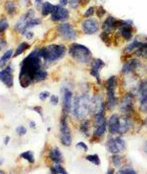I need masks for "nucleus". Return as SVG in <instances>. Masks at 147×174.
I'll return each mask as SVG.
<instances>
[{
    "label": "nucleus",
    "instance_id": "9",
    "mask_svg": "<svg viewBox=\"0 0 147 174\" xmlns=\"http://www.w3.org/2000/svg\"><path fill=\"white\" fill-rule=\"evenodd\" d=\"M81 29L84 34L92 35L97 33L100 30V23L95 18H88V19H84L81 23Z\"/></svg>",
    "mask_w": 147,
    "mask_h": 174
},
{
    "label": "nucleus",
    "instance_id": "24",
    "mask_svg": "<svg viewBox=\"0 0 147 174\" xmlns=\"http://www.w3.org/2000/svg\"><path fill=\"white\" fill-rule=\"evenodd\" d=\"M90 128H91V121L88 118H84L81 121L80 124V132L86 137H88L90 134Z\"/></svg>",
    "mask_w": 147,
    "mask_h": 174
},
{
    "label": "nucleus",
    "instance_id": "31",
    "mask_svg": "<svg viewBox=\"0 0 147 174\" xmlns=\"http://www.w3.org/2000/svg\"><path fill=\"white\" fill-rule=\"evenodd\" d=\"M29 48H30V44L27 43V42H22V43H20L19 45H18V47L16 48V51H15V53H14L13 57L16 58L18 56H20V55H22L23 53L26 51V50H27Z\"/></svg>",
    "mask_w": 147,
    "mask_h": 174
},
{
    "label": "nucleus",
    "instance_id": "34",
    "mask_svg": "<svg viewBox=\"0 0 147 174\" xmlns=\"http://www.w3.org/2000/svg\"><path fill=\"white\" fill-rule=\"evenodd\" d=\"M50 174H68L67 171L61 165V163H54L50 168Z\"/></svg>",
    "mask_w": 147,
    "mask_h": 174
},
{
    "label": "nucleus",
    "instance_id": "20",
    "mask_svg": "<svg viewBox=\"0 0 147 174\" xmlns=\"http://www.w3.org/2000/svg\"><path fill=\"white\" fill-rule=\"evenodd\" d=\"M132 127V114L130 116H124L120 120V134L124 135L127 133Z\"/></svg>",
    "mask_w": 147,
    "mask_h": 174
},
{
    "label": "nucleus",
    "instance_id": "26",
    "mask_svg": "<svg viewBox=\"0 0 147 174\" xmlns=\"http://www.w3.org/2000/svg\"><path fill=\"white\" fill-rule=\"evenodd\" d=\"M55 6L50 2H43V4L40 7V12H41V16L42 17H47L48 15H51L52 12L54 11Z\"/></svg>",
    "mask_w": 147,
    "mask_h": 174
},
{
    "label": "nucleus",
    "instance_id": "8",
    "mask_svg": "<svg viewBox=\"0 0 147 174\" xmlns=\"http://www.w3.org/2000/svg\"><path fill=\"white\" fill-rule=\"evenodd\" d=\"M106 149L112 155H120L126 150V141L121 136L109 137L106 141Z\"/></svg>",
    "mask_w": 147,
    "mask_h": 174
},
{
    "label": "nucleus",
    "instance_id": "50",
    "mask_svg": "<svg viewBox=\"0 0 147 174\" xmlns=\"http://www.w3.org/2000/svg\"><path fill=\"white\" fill-rule=\"evenodd\" d=\"M33 110L35 112V113H38L39 116L41 117V118H43V112H42V108H41L40 106H35L33 108Z\"/></svg>",
    "mask_w": 147,
    "mask_h": 174
},
{
    "label": "nucleus",
    "instance_id": "41",
    "mask_svg": "<svg viewBox=\"0 0 147 174\" xmlns=\"http://www.w3.org/2000/svg\"><path fill=\"white\" fill-rule=\"evenodd\" d=\"M68 2L69 6L74 9V10H76V9H77L81 5L84 4V0H68Z\"/></svg>",
    "mask_w": 147,
    "mask_h": 174
},
{
    "label": "nucleus",
    "instance_id": "15",
    "mask_svg": "<svg viewBox=\"0 0 147 174\" xmlns=\"http://www.w3.org/2000/svg\"><path fill=\"white\" fill-rule=\"evenodd\" d=\"M120 120L121 117L118 113H113L107 120V129L111 136L120 134Z\"/></svg>",
    "mask_w": 147,
    "mask_h": 174
},
{
    "label": "nucleus",
    "instance_id": "53",
    "mask_svg": "<svg viewBox=\"0 0 147 174\" xmlns=\"http://www.w3.org/2000/svg\"><path fill=\"white\" fill-rule=\"evenodd\" d=\"M34 4L36 7H41V5L43 4V1L42 0H34Z\"/></svg>",
    "mask_w": 147,
    "mask_h": 174
},
{
    "label": "nucleus",
    "instance_id": "13",
    "mask_svg": "<svg viewBox=\"0 0 147 174\" xmlns=\"http://www.w3.org/2000/svg\"><path fill=\"white\" fill-rule=\"evenodd\" d=\"M69 18H70V12H69L68 9L58 4V5L55 6L50 19L55 23H66L69 20Z\"/></svg>",
    "mask_w": 147,
    "mask_h": 174
},
{
    "label": "nucleus",
    "instance_id": "27",
    "mask_svg": "<svg viewBox=\"0 0 147 174\" xmlns=\"http://www.w3.org/2000/svg\"><path fill=\"white\" fill-rule=\"evenodd\" d=\"M4 8L10 16L16 15V13L18 12V6L14 0H7L4 4Z\"/></svg>",
    "mask_w": 147,
    "mask_h": 174
},
{
    "label": "nucleus",
    "instance_id": "55",
    "mask_svg": "<svg viewBox=\"0 0 147 174\" xmlns=\"http://www.w3.org/2000/svg\"><path fill=\"white\" fill-rule=\"evenodd\" d=\"M106 174H115V169H114V168H112V167L108 168V169H107V172H106Z\"/></svg>",
    "mask_w": 147,
    "mask_h": 174
},
{
    "label": "nucleus",
    "instance_id": "4",
    "mask_svg": "<svg viewBox=\"0 0 147 174\" xmlns=\"http://www.w3.org/2000/svg\"><path fill=\"white\" fill-rule=\"evenodd\" d=\"M39 53L45 63H54L64 58L67 53V47L64 44H50L40 48Z\"/></svg>",
    "mask_w": 147,
    "mask_h": 174
},
{
    "label": "nucleus",
    "instance_id": "7",
    "mask_svg": "<svg viewBox=\"0 0 147 174\" xmlns=\"http://www.w3.org/2000/svg\"><path fill=\"white\" fill-rule=\"evenodd\" d=\"M68 117L67 114L62 113L60 118V141L62 145L65 147H69L72 145V132L70 129L68 122Z\"/></svg>",
    "mask_w": 147,
    "mask_h": 174
},
{
    "label": "nucleus",
    "instance_id": "23",
    "mask_svg": "<svg viewBox=\"0 0 147 174\" xmlns=\"http://www.w3.org/2000/svg\"><path fill=\"white\" fill-rule=\"evenodd\" d=\"M48 158L51 159L54 163H61L63 161V155L58 147H54L49 151Z\"/></svg>",
    "mask_w": 147,
    "mask_h": 174
},
{
    "label": "nucleus",
    "instance_id": "16",
    "mask_svg": "<svg viewBox=\"0 0 147 174\" xmlns=\"http://www.w3.org/2000/svg\"><path fill=\"white\" fill-rule=\"evenodd\" d=\"M117 22L118 19H116L112 15H108L106 17V19L104 20V22L101 25V29L103 31L108 33H113L117 30Z\"/></svg>",
    "mask_w": 147,
    "mask_h": 174
},
{
    "label": "nucleus",
    "instance_id": "61",
    "mask_svg": "<svg viewBox=\"0 0 147 174\" xmlns=\"http://www.w3.org/2000/svg\"><path fill=\"white\" fill-rule=\"evenodd\" d=\"M0 1H1V0H0Z\"/></svg>",
    "mask_w": 147,
    "mask_h": 174
},
{
    "label": "nucleus",
    "instance_id": "38",
    "mask_svg": "<svg viewBox=\"0 0 147 174\" xmlns=\"http://www.w3.org/2000/svg\"><path fill=\"white\" fill-rule=\"evenodd\" d=\"M111 162L115 167H121L123 164V157L121 155H112Z\"/></svg>",
    "mask_w": 147,
    "mask_h": 174
},
{
    "label": "nucleus",
    "instance_id": "36",
    "mask_svg": "<svg viewBox=\"0 0 147 174\" xmlns=\"http://www.w3.org/2000/svg\"><path fill=\"white\" fill-rule=\"evenodd\" d=\"M20 158L26 159L27 162H29L31 164L34 163V161H35V159H34V155L33 152H31V151H26V152L22 153L20 155Z\"/></svg>",
    "mask_w": 147,
    "mask_h": 174
},
{
    "label": "nucleus",
    "instance_id": "35",
    "mask_svg": "<svg viewBox=\"0 0 147 174\" xmlns=\"http://www.w3.org/2000/svg\"><path fill=\"white\" fill-rule=\"evenodd\" d=\"M85 159L87 162H89L91 163H93L94 165L96 166H99L101 164V161H100V158L97 154H93V155H87L85 157Z\"/></svg>",
    "mask_w": 147,
    "mask_h": 174
},
{
    "label": "nucleus",
    "instance_id": "43",
    "mask_svg": "<svg viewBox=\"0 0 147 174\" xmlns=\"http://www.w3.org/2000/svg\"><path fill=\"white\" fill-rule=\"evenodd\" d=\"M106 14H107V12H106V10L104 9L103 6H98L97 8H96L95 15L97 16L98 19H102L103 17L106 16Z\"/></svg>",
    "mask_w": 147,
    "mask_h": 174
},
{
    "label": "nucleus",
    "instance_id": "45",
    "mask_svg": "<svg viewBox=\"0 0 147 174\" xmlns=\"http://www.w3.org/2000/svg\"><path fill=\"white\" fill-rule=\"evenodd\" d=\"M138 111L141 112V113H146V114H147V99L144 100L143 102L139 103Z\"/></svg>",
    "mask_w": 147,
    "mask_h": 174
},
{
    "label": "nucleus",
    "instance_id": "46",
    "mask_svg": "<svg viewBox=\"0 0 147 174\" xmlns=\"http://www.w3.org/2000/svg\"><path fill=\"white\" fill-rule=\"evenodd\" d=\"M27 128L25 126H23V125H20V126H18L16 128V132H17V134L19 135V136H24L27 134Z\"/></svg>",
    "mask_w": 147,
    "mask_h": 174
},
{
    "label": "nucleus",
    "instance_id": "17",
    "mask_svg": "<svg viewBox=\"0 0 147 174\" xmlns=\"http://www.w3.org/2000/svg\"><path fill=\"white\" fill-rule=\"evenodd\" d=\"M13 68L11 66H7L3 71H0V80L5 84L8 88H11L14 85V76H13Z\"/></svg>",
    "mask_w": 147,
    "mask_h": 174
},
{
    "label": "nucleus",
    "instance_id": "3",
    "mask_svg": "<svg viewBox=\"0 0 147 174\" xmlns=\"http://www.w3.org/2000/svg\"><path fill=\"white\" fill-rule=\"evenodd\" d=\"M69 55L77 63L81 65H87L93 59L92 52L88 47L77 42H73L69 45Z\"/></svg>",
    "mask_w": 147,
    "mask_h": 174
},
{
    "label": "nucleus",
    "instance_id": "42",
    "mask_svg": "<svg viewBox=\"0 0 147 174\" xmlns=\"http://www.w3.org/2000/svg\"><path fill=\"white\" fill-rule=\"evenodd\" d=\"M89 74H90L91 76L95 77L97 84H101L102 80H101V76H100V71H96V70H94V68H89Z\"/></svg>",
    "mask_w": 147,
    "mask_h": 174
},
{
    "label": "nucleus",
    "instance_id": "39",
    "mask_svg": "<svg viewBox=\"0 0 147 174\" xmlns=\"http://www.w3.org/2000/svg\"><path fill=\"white\" fill-rule=\"evenodd\" d=\"M96 11V7L95 6H90L85 10V12L84 13V19H88V18H92L93 15L95 14Z\"/></svg>",
    "mask_w": 147,
    "mask_h": 174
},
{
    "label": "nucleus",
    "instance_id": "37",
    "mask_svg": "<svg viewBox=\"0 0 147 174\" xmlns=\"http://www.w3.org/2000/svg\"><path fill=\"white\" fill-rule=\"evenodd\" d=\"M111 34H112V33H105V31H103V30H102V33H100V38H101V40H102L103 42L107 45V46H110V45H111V43H112V41H113Z\"/></svg>",
    "mask_w": 147,
    "mask_h": 174
},
{
    "label": "nucleus",
    "instance_id": "10",
    "mask_svg": "<svg viewBox=\"0 0 147 174\" xmlns=\"http://www.w3.org/2000/svg\"><path fill=\"white\" fill-rule=\"evenodd\" d=\"M107 111L106 104H105V99L101 94H94L91 96L90 99V106H89V114L94 116L100 112Z\"/></svg>",
    "mask_w": 147,
    "mask_h": 174
},
{
    "label": "nucleus",
    "instance_id": "40",
    "mask_svg": "<svg viewBox=\"0 0 147 174\" xmlns=\"http://www.w3.org/2000/svg\"><path fill=\"white\" fill-rule=\"evenodd\" d=\"M116 174H137V172L134 170V168L131 166H126L123 167L119 170Z\"/></svg>",
    "mask_w": 147,
    "mask_h": 174
},
{
    "label": "nucleus",
    "instance_id": "12",
    "mask_svg": "<svg viewBox=\"0 0 147 174\" xmlns=\"http://www.w3.org/2000/svg\"><path fill=\"white\" fill-rule=\"evenodd\" d=\"M34 18H35V11L33 10V9H29V10H27L24 15L17 21L15 26H14V29H15V30L19 31L21 34L25 35V33H26L25 29H26L27 23L30 20L34 19Z\"/></svg>",
    "mask_w": 147,
    "mask_h": 174
},
{
    "label": "nucleus",
    "instance_id": "22",
    "mask_svg": "<svg viewBox=\"0 0 147 174\" xmlns=\"http://www.w3.org/2000/svg\"><path fill=\"white\" fill-rule=\"evenodd\" d=\"M105 89L106 92H116V89L118 87V76L111 75L105 81Z\"/></svg>",
    "mask_w": 147,
    "mask_h": 174
},
{
    "label": "nucleus",
    "instance_id": "56",
    "mask_svg": "<svg viewBox=\"0 0 147 174\" xmlns=\"http://www.w3.org/2000/svg\"><path fill=\"white\" fill-rule=\"evenodd\" d=\"M9 141H10V137L6 136L5 138H4V145H8L9 144Z\"/></svg>",
    "mask_w": 147,
    "mask_h": 174
},
{
    "label": "nucleus",
    "instance_id": "11",
    "mask_svg": "<svg viewBox=\"0 0 147 174\" xmlns=\"http://www.w3.org/2000/svg\"><path fill=\"white\" fill-rule=\"evenodd\" d=\"M141 66H142V63L140 61V59L135 58V57L134 58H128L123 63L121 72L124 75L134 74L139 68H141Z\"/></svg>",
    "mask_w": 147,
    "mask_h": 174
},
{
    "label": "nucleus",
    "instance_id": "5",
    "mask_svg": "<svg viewBox=\"0 0 147 174\" xmlns=\"http://www.w3.org/2000/svg\"><path fill=\"white\" fill-rule=\"evenodd\" d=\"M134 105H135V95L131 92H127L119 100L118 109L124 116H130V114H132V113L134 111Z\"/></svg>",
    "mask_w": 147,
    "mask_h": 174
},
{
    "label": "nucleus",
    "instance_id": "60",
    "mask_svg": "<svg viewBox=\"0 0 147 174\" xmlns=\"http://www.w3.org/2000/svg\"><path fill=\"white\" fill-rule=\"evenodd\" d=\"M2 49V46H1V45H0V50H1Z\"/></svg>",
    "mask_w": 147,
    "mask_h": 174
},
{
    "label": "nucleus",
    "instance_id": "49",
    "mask_svg": "<svg viewBox=\"0 0 147 174\" xmlns=\"http://www.w3.org/2000/svg\"><path fill=\"white\" fill-rule=\"evenodd\" d=\"M76 147H77V148L82 149V151H84V152H87V151H88V146H87V145L84 143V142H82V141L79 142V143L76 145Z\"/></svg>",
    "mask_w": 147,
    "mask_h": 174
},
{
    "label": "nucleus",
    "instance_id": "1",
    "mask_svg": "<svg viewBox=\"0 0 147 174\" xmlns=\"http://www.w3.org/2000/svg\"><path fill=\"white\" fill-rule=\"evenodd\" d=\"M42 58L40 56L39 49L31 51L21 63V71L19 75L20 85L27 88L33 82L34 75L42 68Z\"/></svg>",
    "mask_w": 147,
    "mask_h": 174
},
{
    "label": "nucleus",
    "instance_id": "47",
    "mask_svg": "<svg viewBox=\"0 0 147 174\" xmlns=\"http://www.w3.org/2000/svg\"><path fill=\"white\" fill-rule=\"evenodd\" d=\"M50 96H51V94H50L49 91H42V92H40L38 97L41 101H45L47 100L48 98H50Z\"/></svg>",
    "mask_w": 147,
    "mask_h": 174
},
{
    "label": "nucleus",
    "instance_id": "32",
    "mask_svg": "<svg viewBox=\"0 0 147 174\" xmlns=\"http://www.w3.org/2000/svg\"><path fill=\"white\" fill-rule=\"evenodd\" d=\"M41 23H42V21H41L40 18H38V17L34 18V19L30 20L29 22L27 23V25H26V29H25V31L27 33V30H30V29H33V27H34V26H39V25H41ZM25 34H26V33H25Z\"/></svg>",
    "mask_w": 147,
    "mask_h": 174
},
{
    "label": "nucleus",
    "instance_id": "51",
    "mask_svg": "<svg viewBox=\"0 0 147 174\" xmlns=\"http://www.w3.org/2000/svg\"><path fill=\"white\" fill-rule=\"evenodd\" d=\"M25 36H26V38H27V39L30 40V39H33V38H34V33H33V31H30V30H27V33H26V34H25Z\"/></svg>",
    "mask_w": 147,
    "mask_h": 174
},
{
    "label": "nucleus",
    "instance_id": "54",
    "mask_svg": "<svg viewBox=\"0 0 147 174\" xmlns=\"http://www.w3.org/2000/svg\"><path fill=\"white\" fill-rule=\"evenodd\" d=\"M29 125H30V128H33V129H34V128L36 127V124H35V122H34V120H30V121L29 122Z\"/></svg>",
    "mask_w": 147,
    "mask_h": 174
},
{
    "label": "nucleus",
    "instance_id": "52",
    "mask_svg": "<svg viewBox=\"0 0 147 174\" xmlns=\"http://www.w3.org/2000/svg\"><path fill=\"white\" fill-rule=\"evenodd\" d=\"M68 4H69L68 0H59V5H61V6H63V7L67 6Z\"/></svg>",
    "mask_w": 147,
    "mask_h": 174
},
{
    "label": "nucleus",
    "instance_id": "25",
    "mask_svg": "<svg viewBox=\"0 0 147 174\" xmlns=\"http://www.w3.org/2000/svg\"><path fill=\"white\" fill-rule=\"evenodd\" d=\"M106 132H107V122L94 128L93 133H92V140L101 139L105 134H106Z\"/></svg>",
    "mask_w": 147,
    "mask_h": 174
},
{
    "label": "nucleus",
    "instance_id": "28",
    "mask_svg": "<svg viewBox=\"0 0 147 174\" xmlns=\"http://www.w3.org/2000/svg\"><path fill=\"white\" fill-rule=\"evenodd\" d=\"M105 66H106V64H105V62L100 58H93L92 60H91V62L89 63L90 68H94V70L99 71L102 70Z\"/></svg>",
    "mask_w": 147,
    "mask_h": 174
},
{
    "label": "nucleus",
    "instance_id": "58",
    "mask_svg": "<svg viewBox=\"0 0 147 174\" xmlns=\"http://www.w3.org/2000/svg\"><path fill=\"white\" fill-rule=\"evenodd\" d=\"M3 162H4V158H1V157H0V166L2 165V164H3Z\"/></svg>",
    "mask_w": 147,
    "mask_h": 174
},
{
    "label": "nucleus",
    "instance_id": "18",
    "mask_svg": "<svg viewBox=\"0 0 147 174\" xmlns=\"http://www.w3.org/2000/svg\"><path fill=\"white\" fill-rule=\"evenodd\" d=\"M117 34L118 36H120L122 39L127 41V42H131V41L134 39V26H127L120 27V29L117 30Z\"/></svg>",
    "mask_w": 147,
    "mask_h": 174
},
{
    "label": "nucleus",
    "instance_id": "33",
    "mask_svg": "<svg viewBox=\"0 0 147 174\" xmlns=\"http://www.w3.org/2000/svg\"><path fill=\"white\" fill-rule=\"evenodd\" d=\"M13 57V50L12 49H9L7 51L3 54V56L0 58V67L3 68L6 66V63L10 60V58Z\"/></svg>",
    "mask_w": 147,
    "mask_h": 174
},
{
    "label": "nucleus",
    "instance_id": "30",
    "mask_svg": "<svg viewBox=\"0 0 147 174\" xmlns=\"http://www.w3.org/2000/svg\"><path fill=\"white\" fill-rule=\"evenodd\" d=\"M48 76V72L45 71V70H42L41 68L40 71H38L36 74L34 75V78H33V81L34 82H40V81H43L47 78Z\"/></svg>",
    "mask_w": 147,
    "mask_h": 174
},
{
    "label": "nucleus",
    "instance_id": "19",
    "mask_svg": "<svg viewBox=\"0 0 147 174\" xmlns=\"http://www.w3.org/2000/svg\"><path fill=\"white\" fill-rule=\"evenodd\" d=\"M135 97L138 100V102L141 103L147 99V77L139 80L138 86H137Z\"/></svg>",
    "mask_w": 147,
    "mask_h": 174
},
{
    "label": "nucleus",
    "instance_id": "21",
    "mask_svg": "<svg viewBox=\"0 0 147 174\" xmlns=\"http://www.w3.org/2000/svg\"><path fill=\"white\" fill-rule=\"evenodd\" d=\"M143 43H144V41H142L141 39H138V37H134V39H132L125 47V49H124V54H126V55L134 54V52L137 49H139L142 45H143Z\"/></svg>",
    "mask_w": 147,
    "mask_h": 174
},
{
    "label": "nucleus",
    "instance_id": "2",
    "mask_svg": "<svg viewBox=\"0 0 147 174\" xmlns=\"http://www.w3.org/2000/svg\"><path fill=\"white\" fill-rule=\"evenodd\" d=\"M91 96L85 92L81 95H76L73 98L72 112L71 114L74 120H81L89 114V106H90Z\"/></svg>",
    "mask_w": 147,
    "mask_h": 174
},
{
    "label": "nucleus",
    "instance_id": "59",
    "mask_svg": "<svg viewBox=\"0 0 147 174\" xmlns=\"http://www.w3.org/2000/svg\"><path fill=\"white\" fill-rule=\"evenodd\" d=\"M0 174H6L5 172H4L3 170H0Z\"/></svg>",
    "mask_w": 147,
    "mask_h": 174
},
{
    "label": "nucleus",
    "instance_id": "48",
    "mask_svg": "<svg viewBox=\"0 0 147 174\" xmlns=\"http://www.w3.org/2000/svg\"><path fill=\"white\" fill-rule=\"evenodd\" d=\"M50 103H51V105H53V106H57L58 103H59V97L57 95H51L50 96Z\"/></svg>",
    "mask_w": 147,
    "mask_h": 174
},
{
    "label": "nucleus",
    "instance_id": "57",
    "mask_svg": "<svg viewBox=\"0 0 147 174\" xmlns=\"http://www.w3.org/2000/svg\"><path fill=\"white\" fill-rule=\"evenodd\" d=\"M143 125L147 128V116H146V117L144 118V121H143Z\"/></svg>",
    "mask_w": 147,
    "mask_h": 174
},
{
    "label": "nucleus",
    "instance_id": "6",
    "mask_svg": "<svg viewBox=\"0 0 147 174\" xmlns=\"http://www.w3.org/2000/svg\"><path fill=\"white\" fill-rule=\"evenodd\" d=\"M56 33L65 41H73L77 37V30L70 23H60L56 26Z\"/></svg>",
    "mask_w": 147,
    "mask_h": 174
},
{
    "label": "nucleus",
    "instance_id": "29",
    "mask_svg": "<svg viewBox=\"0 0 147 174\" xmlns=\"http://www.w3.org/2000/svg\"><path fill=\"white\" fill-rule=\"evenodd\" d=\"M134 55L135 56V58L145 59V60H147V42L145 41V39H144L143 45H142V46L139 49H137L136 51L134 52Z\"/></svg>",
    "mask_w": 147,
    "mask_h": 174
},
{
    "label": "nucleus",
    "instance_id": "44",
    "mask_svg": "<svg viewBox=\"0 0 147 174\" xmlns=\"http://www.w3.org/2000/svg\"><path fill=\"white\" fill-rule=\"evenodd\" d=\"M9 27V23L6 19H1L0 20V34L3 33Z\"/></svg>",
    "mask_w": 147,
    "mask_h": 174
},
{
    "label": "nucleus",
    "instance_id": "14",
    "mask_svg": "<svg viewBox=\"0 0 147 174\" xmlns=\"http://www.w3.org/2000/svg\"><path fill=\"white\" fill-rule=\"evenodd\" d=\"M73 92L69 88H64L62 90V110L64 114H69L72 112V105H73Z\"/></svg>",
    "mask_w": 147,
    "mask_h": 174
}]
</instances>
